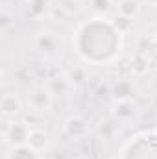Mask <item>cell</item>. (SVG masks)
Masks as SVG:
<instances>
[{
  "instance_id": "obj_1",
  "label": "cell",
  "mask_w": 157,
  "mask_h": 159,
  "mask_svg": "<svg viewBox=\"0 0 157 159\" xmlns=\"http://www.w3.org/2000/svg\"><path fill=\"white\" fill-rule=\"evenodd\" d=\"M122 37L113 28L111 20L102 17L81 22L76 30L74 48L76 54L91 65H105L115 61L122 50Z\"/></svg>"
},
{
  "instance_id": "obj_21",
  "label": "cell",
  "mask_w": 157,
  "mask_h": 159,
  "mask_svg": "<svg viewBox=\"0 0 157 159\" xmlns=\"http://www.w3.org/2000/svg\"><path fill=\"white\" fill-rule=\"evenodd\" d=\"M155 129H157V126H155Z\"/></svg>"
},
{
  "instance_id": "obj_20",
  "label": "cell",
  "mask_w": 157,
  "mask_h": 159,
  "mask_svg": "<svg viewBox=\"0 0 157 159\" xmlns=\"http://www.w3.org/2000/svg\"><path fill=\"white\" fill-rule=\"evenodd\" d=\"M141 2L146 6H157V0H141Z\"/></svg>"
},
{
  "instance_id": "obj_11",
  "label": "cell",
  "mask_w": 157,
  "mask_h": 159,
  "mask_svg": "<svg viewBox=\"0 0 157 159\" xmlns=\"http://www.w3.org/2000/svg\"><path fill=\"white\" fill-rule=\"evenodd\" d=\"M139 52L152 63V65H157V37H150V39H144L139 46Z\"/></svg>"
},
{
  "instance_id": "obj_13",
  "label": "cell",
  "mask_w": 157,
  "mask_h": 159,
  "mask_svg": "<svg viewBox=\"0 0 157 159\" xmlns=\"http://www.w3.org/2000/svg\"><path fill=\"white\" fill-rule=\"evenodd\" d=\"M150 67H152V63H150L141 52H137V54L131 57V72H133V76H144V74L150 70Z\"/></svg>"
},
{
  "instance_id": "obj_17",
  "label": "cell",
  "mask_w": 157,
  "mask_h": 159,
  "mask_svg": "<svg viewBox=\"0 0 157 159\" xmlns=\"http://www.w3.org/2000/svg\"><path fill=\"white\" fill-rule=\"evenodd\" d=\"M111 0H91V9L96 13V15H100V17H104V15H107L109 13V9H111Z\"/></svg>"
},
{
  "instance_id": "obj_10",
  "label": "cell",
  "mask_w": 157,
  "mask_h": 159,
  "mask_svg": "<svg viewBox=\"0 0 157 159\" xmlns=\"http://www.w3.org/2000/svg\"><path fill=\"white\" fill-rule=\"evenodd\" d=\"M28 146H32V148L37 150V152L46 150V146H48V133H46L44 129H41V128H34V129L30 131Z\"/></svg>"
},
{
  "instance_id": "obj_18",
  "label": "cell",
  "mask_w": 157,
  "mask_h": 159,
  "mask_svg": "<svg viewBox=\"0 0 157 159\" xmlns=\"http://www.w3.org/2000/svg\"><path fill=\"white\" fill-rule=\"evenodd\" d=\"M13 22H11V19L7 17V15H2V22H0V28H2V32H6L9 26H11Z\"/></svg>"
},
{
  "instance_id": "obj_4",
  "label": "cell",
  "mask_w": 157,
  "mask_h": 159,
  "mask_svg": "<svg viewBox=\"0 0 157 159\" xmlns=\"http://www.w3.org/2000/svg\"><path fill=\"white\" fill-rule=\"evenodd\" d=\"M63 133L72 141H81V139L89 137L91 126H89L87 119H83L81 115H70L63 122Z\"/></svg>"
},
{
  "instance_id": "obj_16",
  "label": "cell",
  "mask_w": 157,
  "mask_h": 159,
  "mask_svg": "<svg viewBox=\"0 0 157 159\" xmlns=\"http://www.w3.org/2000/svg\"><path fill=\"white\" fill-rule=\"evenodd\" d=\"M48 0H28V9L34 17H43L48 11Z\"/></svg>"
},
{
  "instance_id": "obj_3",
  "label": "cell",
  "mask_w": 157,
  "mask_h": 159,
  "mask_svg": "<svg viewBox=\"0 0 157 159\" xmlns=\"http://www.w3.org/2000/svg\"><path fill=\"white\" fill-rule=\"evenodd\" d=\"M30 107L37 113H46L54 104V93L46 85H35L28 94Z\"/></svg>"
},
{
  "instance_id": "obj_14",
  "label": "cell",
  "mask_w": 157,
  "mask_h": 159,
  "mask_svg": "<svg viewBox=\"0 0 157 159\" xmlns=\"http://www.w3.org/2000/svg\"><path fill=\"white\" fill-rule=\"evenodd\" d=\"M6 159H39V152L34 150L32 146H15L9 150Z\"/></svg>"
},
{
  "instance_id": "obj_19",
  "label": "cell",
  "mask_w": 157,
  "mask_h": 159,
  "mask_svg": "<svg viewBox=\"0 0 157 159\" xmlns=\"http://www.w3.org/2000/svg\"><path fill=\"white\" fill-rule=\"evenodd\" d=\"M150 106H152V109H155L157 111V93L152 94V98H150Z\"/></svg>"
},
{
  "instance_id": "obj_22",
  "label": "cell",
  "mask_w": 157,
  "mask_h": 159,
  "mask_svg": "<svg viewBox=\"0 0 157 159\" xmlns=\"http://www.w3.org/2000/svg\"><path fill=\"white\" fill-rule=\"evenodd\" d=\"M155 37H157V34H155Z\"/></svg>"
},
{
  "instance_id": "obj_15",
  "label": "cell",
  "mask_w": 157,
  "mask_h": 159,
  "mask_svg": "<svg viewBox=\"0 0 157 159\" xmlns=\"http://www.w3.org/2000/svg\"><path fill=\"white\" fill-rule=\"evenodd\" d=\"M111 24H113V28L117 30L120 35H126V34H129V32H131V28H133V19L124 17V15L117 13V15L111 19Z\"/></svg>"
},
{
  "instance_id": "obj_6",
  "label": "cell",
  "mask_w": 157,
  "mask_h": 159,
  "mask_svg": "<svg viewBox=\"0 0 157 159\" xmlns=\"http://www.w3.org/2000/svg\"><path fill=\"white\" fill-rule=\"evenodd\" d=\"M20 111H22V102H20V98L15 93H7V94L2 96V100H0V113H2L4 119L13 120L15 117L20 115Z\"/></svg>"
},
{
  "instance_id": "obj_9",
  "label": "cell",
  "mask_w": 157,
  "mask_h": 159,
  "mask_svg": "<svg viewBox=\"0 0 157 159\" xmlns=\"http://www.w3.org/2000/svg\"><path fill=\"white\" fill-rule=\"evenodd\" d=\"M65 80H67L69 85L79 87V85H83V83L87 81V69L81 67V65H74V67H70V69L65 72Z\"/></svg>"
},
{
  "instance_id": "obj_7",
  "label": "cell",
  "mask_w": 157,
  "mask_h": 159,
  "mask_svg": "<svg viewBox=\"0 0 157 159\" xmlns=\"http://www.w3.org/2000/svg\"><path fill=\"white\" fill-rule=\"evenodd\" d=\"M111 113L117 120H129L135 117V104L133 100H113Z\"/></svg>"
},
{
  "instance_id": "obj_12",
  "label": "cell",
  "mask_w": 157,
  "mask_h": 159,
  "mask_svg": "<svg viewBox=\"0 0 157 159\" xmlns=\"http://www.w3.org/2000/svg\"><path fill=\"white\" fill-rule=\"evenodd\" d=\"M117 11L120 15H124V17L135 19L141 13V2L139 0H118Z\"/></svg>"
},
{
  "instance_id": "obj_8",
  "label": "cell",
  "mask_w": 157,
  "mask_h": 159,
  "mask_svg": "<svg viewBox=\"0 0 157 159\" xmlns=\"http://www.w3.org/2000/svg\"><path fill=\"white\" fill-rule=\"evenodd\" d=\"M113 100H129L133 94V81L131 80H117L111 85Z\"/></svg>"
},
{
  "instance_id": "obj_2",
  "label": "cell",
  "mask_w": 157,
  "mask_h": 159,
  "mask_svg": "<svg viewBox=\"0 0 157 159\" xmlns=\"http://www.w3.org/2000/svg\"><path fill=\"white\" fill-rule=\"evenodd\" d=\"M30 126L24 120H11V122H4V129H2V137L4 143L9 148L15 146H26L30 141Z\"/></svg>"
},
{
  "instance_id": "obj_5",
  "label": "cell",
  "mask_w": 157,
  "mask_h": 159,
  "mask_svg": "<svg viewBox=\"0 0 157 159\" xmlns=\"http://www.w3.org/2000/svg\"><path fill=\"white\" fill-rule=\"evenodd\" d=\"M34 46H35V50H39L41 54H44L48 57H54L59 52L61 43H59V39L54 34H50V32H39L35 35V39H34Z\"/></svg>"
}]
</instances>
